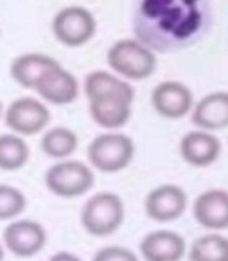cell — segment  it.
Here are the masks:
<instances>
[{"label": "cell", "mask_w": 228, "mask_h": 261, "mask_svg": "<svg viewBox=\"0 0 228 261\" xmlns=\"http://www.w3.org/2000/svg\"><path fill=\"white\" fill-rule=\"evenodd\" d=\"M33 90L45 105L67 106L78 98L79 84L72 72L65 70L61 64H58L39 80Z\"/></svg>", "instance_id": "10"}, {"label": "cell", "mask_w": 228, "mask_h": 261, "mask_svg": "<svg viewBox=\"0 0 228 261\" xmlns=\"http://www.w3.org/2000/svg\"><path fill=\"white\" fill-rule=\"evenodd\" d=\"M192 213L195 221L205 228H228V191L216 188L204 191L195 199Z\"/></svg>", "instance_id": "14"}, {"label": "cell", "mask_w": 228, "mask_h": 261, "mask_svg": "<svg viewBox=\"0 0 228 261\" xmlns=\"http://www.w3.org/2000/svg\"><path fill=\"white\" fill-rule=\"evenodd\" d=\"M134 154V140L121 133H104L96 136L87 148L90 167L101 173H118L127 168Z\"/></svg>", "instance_id": "5"}, {"label": "cell", "mask_w": 228, "mask_h": 261, "mask_svg": "<svg viewBox=\"0 0 228 261\" xmlns=\"http://www.w3.org/2000/svg\"><path fill=\"white\" fill-rule=\"evenodd\" d=\"M92 261H138L137 255L129 250L126 247H120V246H107L98 250Z\"/></svg>", "instance_id": "22"}, {"label": "cell", "mask_w": 228, "mask_h": 261, "mask_svg": "<svg viewBox=\"0 0 228 261\" xmlns=\"http://www.w3.org/2000/svg\"><path fill=\"white\" fill-rule=\"evenodd\" d=\"M189 261H228V240L216 233L197 238L191 246Z\"/></svg>", "instance_id": "20"}, {"label": "cell", "mask_w": 228, "mask_h": 261, "mask_svg": "<svg viewBox=\"0 0 228 261\" xmlns=\"http://www.w3.org/2000/svg\"><path fill=\"white\" fill-rule=\"evenodd\" d=\"M186 194L177 185H160L154 188L145 201L148 216L157 222H171L183 215Z\"/></svg>", "instance_id": "12"}, {"label": "cell", "mask_w": 228, "mask_h": 261, "mask_svg": "<svg viewBox=\"0 0 228 261\" xmlns=\"http://www.w3.org/2000/svg\"><path fill=\"white\" fill-rule=\"evenodd\" d=\"M124 221V204L110 191H101L87 199L81 210V224L92 237H109L115 233Z\"/></svg>", "instance_id": "4"}, {"label": "cell", "mask_w": 228, "mask_h": 261, "mask_svg": "<svg viewBox=\"0 0 228 261\" xmlns=\"http://www.w3.org/2000/svg\"><path fill=\"white\" fill-rule=\"evenodd\" d=\"M4 117V106H2V103H0V118Z\"/></svg>", "instance_id": "25"}, {"label": "cell", "mask_w": 228, "mask_h": 261, "mask_svg": "<svg viewBox=\"0 0 228 261\" xmlns=\"http://www.w3.org/2000/svg\"><path fill=\"white\" fill-rule=\"evenodd\" d=\"M145 261H180L185 253V240L171 230H155L140 243Z\"/></svg>", "instance_id": "16"}, {"label": "cell", "mask_w": 228, "mask_h": 261, "mask_svg": "<svg viewBox=\"0 0 228 261\" xmlns=\"http://www.w3.org/2000/svg\"><path fill=\"white\" fill-rule=\"evenodd\" d=\"M208 0H137L135 39L154 53H174L202 41L211 28Z\"/></svg>", "instance_id": "1"}, {"label": "cell", "mask_w": 228, "mask_h": 261, "mask_svg": "<svg viewBox=\"0 0 228 261\" xmlns=\"http://www.w3.org/2000/svg\"><path fill=\"white\" fill-rule=\"evenodd\" d=\"M151 103L155 112L165 118L177 120L185 117L194 106L192 92L179 81H163L151 93Z\"/></svg>", "instance_id": "11"}, {"label": "cell", "mask_w": 228, "mask_h": 261, "mask_svg": "<svg viewBox=\"0 0 228 261\" xmlns=\"http://www.w3.org/2000/svg\"><path fill=\"white\" fill-rule=\"evenodd\" d=\"M48 261H81V258L70 252H56L54 255L50 256Z\"/></svg>", "instance_id": "23"}, {"label": "cell", "mask_w": 228, "mask_h": 261, "mask_svg": "<svg viewBox=\"0 0 228 261\" xmlns=\"http://www.w3.org/2000/svg\"><path fill=\"white\" fill-rule=\"evenodd\" d=\"M222 145L208 130L197 129L185 134L180 140V155L191 167L204 168L217 160Z\"/></svg>", "instance_id": "13"}, {"label": "cell", "mask_w": 228, "mask_h": 261, "mask_svg": "<svg viewBox=\"0 0 228 261\" xmlns=\"http://www.w3.org/2000/svg\"><path fill=\"white\" fill-rule=\"evenodd\" d=\"M79 140L73 129L67 126H53L47 127L41 139L42 152L54 160L69 159L78 149Z\"/></svg>", "instance_id": "18"}, {"label": "cell", "mask_w": 228, "mask_h": 261, "mask_svg": "<svg viewBox=\"0 0 228 261\" xmlns=\"http://www.w3.org/2000/svg\"><path fill=\"white\" fill-rule=\"evenodd\" d=\"M4 120L11 133L22 137H31L48 127L51 114L48 105L41 98L20 96L13 100L4 111Z\"/></svg>", "instance_id": "8"}, {"label": "cell", "mask_w": 228, "mask_h": 261, "mask_svg": "<svg viewBox=\"0 0 228 261\" xmlns=\"http://www.w3.org/2000/svg\"><path fill=\"white\" fill-rule=\"evenodd\" d=\"M56 41L69 48H78L90 42L96 33V19L84 7L70 5L59 10L51 20Z\"/></svg>", "instance_id": "7"}, {"label": "cell", "mask_w": 228, "mask_h": 261, "mask_svg": "<svg viewBox=\"0 0 228 261\" xmlns=\"http://www.w3.org/2000/svg\"><path fill=\"white\" fill-rule=\"evenodd\" d=\"M4 258H5V250H4L2 243H0V261H4Z\"/></svg>", "instance_id": "24"}, {"label": "cell", "mask_w": 228, "mask_h": 261, "mask_svg": "<svg viewBox=\"0 0 228 261\" xmlns=\"http://www.w3.org/2000/svg\"><path fill=\"white\" fill-rule=\"evenodd\" d=\"M26 208L25 194L7 184H0V221H10Z\"/></svg>", "instance_id": "21"}, {"label": "cell", "mask_w": 228, "mask_h": 261, "mask_svg": "<svg viewBox=\"0 0 228 261\" xmlns=\"http://www.w3.org/2000/svg\"><path fill=\"white\" fill-rule=\"evenodd\" d=\"M93 184L95 174L92 167L81 160H58L45 173L47 188L53 194L65 199L84 196L89 190H92Z\"/></svg>", "instance_id": "6"}, {"label": "cell", "mask_w": 228, "mask_h": 261, "mask_svg": "<svg viewBox=\"0 0 228 261\" xmlns=\"http://www.w3.org/2000/svg\"><path fill=\"white\" fill-rule=\"evenodd\" d=\"M0 36H2V30H0Z\"/></svg>", "instance_id": "26"}, {"label": "cell", "mask_w": 228, "mask_h": 261, "mask_svg": "<svg viewBox=\"0 0 228 261\" xmlns=\"http://www.w3.org/2000/svg\"><path fill=\"white\" fill-rule=\"evenodd\" d=\"M4 243L13 255L19 258H30L45 247L47 232L36 221L19 219L5 227Z\"/></svg>", "instance_id": "9"}, {"label": "cell", "mask_w": 228, "mask_h": 261, "mask_svg": "<svg viewBox=\"0 0 228 261\" xmlns=\"http://www.w3.org/2000/svg\"><path fill=\"white\" fill-rule=\"evenodd\" d=\"M191 121L204 130L228 127V92H211L194 106Z\"/></svg>", "instance_id": "15"}, {"label": "cell", "mask_w": 228, "mask_h": 261, "mask_svg": "<svg viewBox=\"0 0 228 261\" xmlns=\"http://www.w3.org/2000/svg\"><path fill=\"white\" fill-rule=\"evenodd\" d=\"M107 64L123 80L141 81L155 72L157 58L137 39H120L107 50Z\"/></svg>", "instance_id": "3"}, {"label": "cell", "mask_w": 228, "mask_h": 261, "mask_svg": "<svg viewBox=\"0 0 228 261\" xmlns=\"http://www.w3.org/2000/svg\"><path fill=\"white\" fill-rule=\"evenodd\" d=\"M84 93L89 100V114L98 126L113 130L130 120L135 90L121 76L93 70L84 78Z\"/></svg>", "instance_id": "2"}, {"label": "cell", "mask_w": 228, "mask_h": 261, "mask_svg": "<svg viewBox=\"0 0 228 261\" xmlns=\"http://www.w3.org/2000/svg\"><path fill=\"white\" fill-rule=\"evenodd\" d=\"M58 64L59 62L54 58L45 53H22L13 59L10 65V75L19 86L33 90L39 80Z\"/></svg>", "instance_id": "17"}, {"label": "cell", "mask_w": 228, "mask_h": 261, "mask_svg": "<svg viewBox=\"0 0 228 261\" xmlns=\"http://www.w3.org/2000/svg\"><path fill=\"white\" fill-rule=\"evenodd\" d=\"M30 160V146L22 136L14 133L0 134V170L17 171Z\"/></svg>", "instance_id": "19"}]
</instances>
